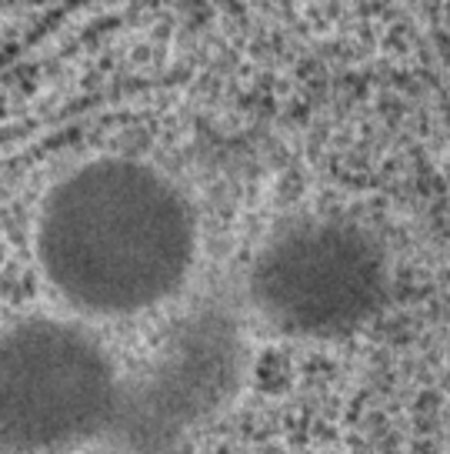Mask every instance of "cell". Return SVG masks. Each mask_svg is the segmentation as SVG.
<instances>
[{"label":"cell","instance_id":"1","mask_svg":"<svg viewBox=\"0 0 450 454\" xmlns=\"http://www.w3.org/2000/svg\"><path fill=\"white\" fill-rule=\"evenodd\" d=\"M198 254V221L151 164L104 157L67 174L37 221L47 281L77 311L127 317L183 287Z\"/></svg>","mask_w":450,"mask_h":454},{"label":"cell","instance_id":"2","mask_svg":"<svg viewBox=\"0 0 450 454\" xmlns=\"http://www.w3.org/2000/svg\"><path fill=\"white\" fill-rule=\"evenodd\" d=\"M120 378L90 331L30 317L0 334V444L67 451L107 434Z\"/></svg>","mask_w":450,"mask_h":454},{"label":"cell","instance_id":"3","mask_svg":"<svg viewBox=\"0 0 450 454\" xmlns=\"http://www.w3.org/2000/svg\"><path fill=\"white\" fill-rule=\"evenodd\" d=\"M387 261L361 227L307 217L270 238L251 264L257 317L287 338H344L387 298Z\"/></svg>","mask_w":450,"mask_h":454},{"label":"cell","instance_id":"4","mask_svg":"<svg viewBox=\"0 0 450 454\" xmlns=\"http://www.w3.org/2000/svg\"><path fill=\"white\" fill-rule=\"evenodd\" d=\"M244 351L227 308L204 304L187 314L137 374L120 378L104 441L117 454H174L234 397Z\"/></svg>","mask_w":450,"mask_h":454},{"label":"cell","instance_id":"5","mask_svg":"<svg viewBox=\"0 0 450 454\" xmlns=\"http://www.w3.org/2000/svg\"><path fill=\"white\" fill-rule=\"evenodd\" d=\"M0 454H11V451H7V448H4V444H0Z\"/></svg>","mask_w":450,"mask_h":454}]
</instances>
